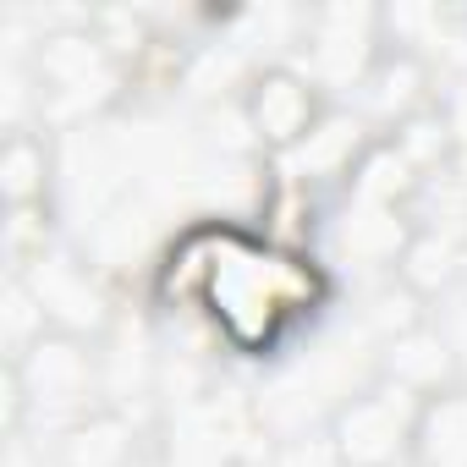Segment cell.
I'll use <instances>...</instances> for the list:
<instances>
[{"label": "cell", "mask_w": 467, "mask_h": 467, "mask_svg": "<svg viewBox=\"0 0 467 467\" xmlns=\"http://www.w3.org/2000/svg\"><path fill=\"white\" fill-rule=\"evenodd\" d=\"M154 297L198 308L225 352L275 358L330 303V275L319 259L265 237V231L198 220L171 243L154 275Z\"/></svg>", "instance_id": "6da1fadb"}, {"label": "cell", "mask_w": 467, "mask_h": 467, "mask_svg": "<svg viewBox=\"0 0 467 467\" xmlns=\"http://www.w3.org/2000/svg\"><path fill=\"white\" fill-rule=\"evenodd\" d=\"M94 390H99V374L83 336L39 330L23 347V358H6V429L17 434L23 412H34L67 434L83 418H94Z\"/></svg>", "instance_id": "7a4b0ae2"}, {"label": "cell", "mask_w": 467, "mask_h": 467, "mask_svg": "<svg viewBox=\"0 0 467 467\" xmlns=\"http://www.w3.org/2000/svg\"><path fill=\"white\" fill-rule=\"evenodd\" d=\"M423 396H412L396 379H374L358 396H347L330 418V451L341 467H412Z\"/></svg>", "instance_id": "3957f363"}, {"label": "cell", "mask_w": 467, "mask_h": 467, "mask_svg": "<svg viewBox=\"0 0 467 467\" xmlns=\"http://www.w3.org/2000/svg\"><path fill=\"white\" fill-rule=\"evenodd\" d=\"M243 116H248V132L265 154H292L297 143H308V132L325 121V99H319V83L297 67H265L248 94H243Z\"/></svg>", "instance_id": "277c9868"}, {"label": "cell", "mask_w": 467, "mask_h": 467, "mask_svg": "<svg viewBox=\"0 0 467 467\" xmlns=\"http://www.w3.org/2000/svg\"><path fill=\"white\" fill-rule=\"evenodd\" d=\"M379 56H385V45H379V12L330 6L308 28V78L314 83H363Z\"/></svg>", "instance_id": "5b68a950"}, {"label": "cell", "mask_w": 467, "mask_h": 467, "mask_svg": "<svg viewBox=\"0 0 467 467\" xmlns=\"http://www.w3.org/2000/svg\"><path fill=\"white\" fill-rule=\"evenodd\" d=\"M451 374H456V358H451V341H445L440 330L412 325V330H396V336L385 341V368H379V379H396V385H407L412 396L434 401V396L456 390Z\"/></svg>", "instance_id": "8992f818"}, {"label": "cell", "mask_w": 467, "mask_h": 467, "mask_svg": "<svg viewBox=\"0 0 467 467\" xmlns=\"http://www.w3.org/2000/svg\"><path fill=\"white\" fill-rule=\"evenodd\" d=\"M363 88H368V110H374L390 132L407 127L412 116L434 110V105H429V72H423V61H418L412 50H390V45H385V56H379L374 72L363 78Z\"/></svg>", "instance_id": "52a82bcc"}, {"label": "cell", "mask_w": 467, "mask_h": 467, "mask_svg": "<svg viewBox=\"0 0 467 467\" xmlns=\"http://www.w3.org/2000/svg\"><path fill=\"white\" fill-rule=\"evenodd\" d=\"M412 467H467V390H445L423 407Z\"/></svg>", "instance_id": "ba28073f"}, {"label": "cell", "mask_w": 467, "mask_h": 467, "mask_svg": "<svg viewBox=\"0 0 467 467\" xmlns=\"http://www.w3.org/2000/svg\"><path fill=\"white\" fill-rule=\"evenodd\" d=\"M396 270H401L407 292L434 297V292H445V286L462 275V248L451 243V231H429V225H423V231H412V237H407Z\"/></svg>", "instance_id": "9c48e42d"}, {"label": "cell", "mask_w": 467, "mask_h": 467, "mask_svg": "<svg viewBox=\"0 0 467 467\" xmlns=\"http://www.w3.org/2000/svg\"><path fill=\"white\" fill-rule=\"evenodd\" d=\"M45 187H50L45 138L12 132L6 149H0V198H6V209H39L45 203Z\"/></svg>", "instance_id": "30bf717a"}, {"label": "cell", "mask_w": 467, "mask_h": 467, "mask_svg": "<svg viewBox=\"0 0 467 467\" xmlns=\"http://www.w3.org/2000/svg\"><path fill=\"white\" fill-rule=\"evenodd\" d=\"M56 456H61V467H127L132 462V429L116 412H94L61 434Z\"/></svg>", "instance_id": "8fae6325"}]
</instances>
